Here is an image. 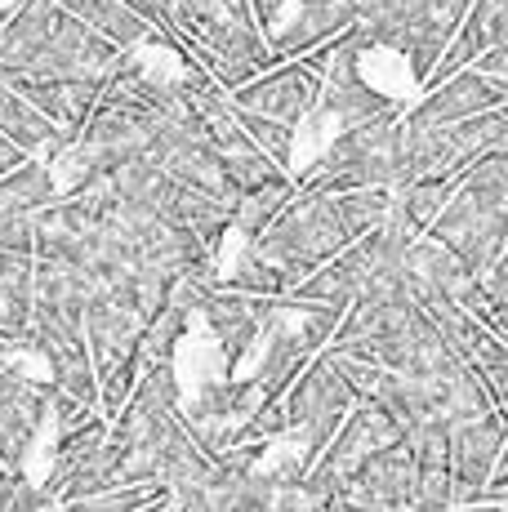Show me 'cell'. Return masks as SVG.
Segmentation results:
<instances>
[{
	"label": "cell",
	"mask_w": 508,
	"mask_h": 512,
	"mask_svg": "<svg viewBox=\"0 0 508 512\" xmlns=\"http://www.w3.org/2000/svg\"><path fill=\"white\" fill-rule=\"evenodd\" d=\"M388 219V187H353V192H317L299 187L290 205L268 223L259 236H250V250L263 254L272 268L295 290L304 277L344 254L353 241L375 232Z\"/></svg>",
	"instance_id": "cell-1"
},
{
	"label": "cell",
	"mask_w": 508,
	"mask_h": 512,
	"mask_svg": "<svg viewBox=\"0 0 508 512\" xmlns=\"http://www.w3.org/2000/svg\"><path fill=\"white\" fill-rule=\"evenodd\" d=\"M433 241L464 263L473 277L491 272L508 250V152L482 156L459 174L451 201L428 228Z\"/></svg>",
	"instance_id": "cell-2"
},
{
	"label": "cell",
	"mask_w": 508,
	"mask_h": 512,
	"mask_svg": "<svg viewBox=\"0 0 508 512\" xmlns=\"http://www.w3.org/2000/svg\"><path fill=\"white\" fill-rule=\"evenodd\" d=\"M397 152H402V116L366 121L353 130H339L335 139L312 156L308 170H299V187L317 192H353V187H393Z\"/></svg>",
	"instance_id": "cell-3"
},
{
	"label": "cell",
	"mask_w": 508,
	"mask_h": 512,
	"mask_svg": "<svg viewBox=\"0 0 508 512\" xmlns=\"http://www.w3.org/2000/svg\"><path fill=\"white\" fill-rule=\"evenodd\" d=\"M468 9H473V0H397L393 14L361 27L370 32V45H388L397 54H406L410 72H415L419 90H424Z\"/></svg>",
	"instance_id": "cell-4"
},
{
	"label": "cell",
	"mask_w": 508,
	"mask_h": 512,
	"mask_svg": "<svg viewBox=\"0 0 508 512\" xmlns=\"http://www.w3.org/2000/svg\"><path fill=\"white\" fill-rule=\"evenodd\" d=\"M393 441H402V423H397L393 410L379 406V401H357V406L348 410V419L339 423V432L330 437V446L317 455V464L304 472V486L321 504H330V499H335L379 450L393 446Z\"/></svg>",
	"instance_id": "cell-5"
},
{
	"label": "cell",
	"mask_w": 508,
	"mask_h": 512,
	"mask_svg": "<svg viewBox=\"0 0 508 512\" xmlns=\"http://www.w3.org/2000/svg\"><path fill=\"white\" fill-rule=\"evenodd\" d=\"M263 388L254 383V374L223 370L214 379H205L197 392L179 406V419L188 423V432L201 441L210 455H228L232 446H246L250 419L263 406Z\"/></svg>",
	"instance_id": "cell-6"
},
{
	"label": "cell",
	"mask_w": 508,
	"mask_h": 512,
	"mask_svg": "<svg viewBox=\"0 0 508 512\" xmlns=\"http://www.w3.org/2000/svg\"><path fill=\"white\" fill-rule=\"evenodd\" d=\"M125 49L112 45L103 32H94L90 23H81L76 14L58 9V23L50 32L45 49L36 54V63L27 67V76L18 81H107L116 72Z\"/></svg>",
	"instance_id": "cell-7"
},
{
	"label": "cell",
	"mask_w": 508,
	"mask_h": 512,
	"mask_svg": "<svg viewBox=\"0 0 508 512\" xmlns=\"http://www.w3.org/2000/svg\"><path fill=\"white\" fill-rule=\"evenodd\" d=\"M277 299L223 290L219 281H197V317L205 321V330H210L214 348H219L228 370H237L241 361L259 352V339H263V330H268L272 303Z\"/></svg>",
	"instance_id": "cell-8"
},
{
	"label": "cell",
	"mask_w": 508,
	"mask_h": 512,
	"mask_svg": "<svg viewBox=\"0 0 508 512\" xmlns=\"http://www.w3.org/2000/svg\"><path fill=\"white\" fill-rule=\"evenodd\" d=\"M54 379H36L23 361L0 370V468L23 472L36 432L50 423Z\"/></svg>",
	"instance_id": "cell-9"
},
{
	"label": "cell",
	"mask_w": 508,
	"mask_h": 512,
	"mask_svg": "<svg viewBox=\"0 0 508 512\" xmlns=\"http://www.w3.org/2000/svg\"><path fill=\"white\" fill-rule=\"evenodd\" d=\"M504 450H508V419L500 410L451 423V477L459 504H477L486 495L491 477L504 464Z\"/></svg>",
	"instance_id": "cell-10"
},
{
	"label": "cell",
	"mask_w": 508,
	"mask_h": 512,
	"mask_svg": "<svg viewBox=\"0 0 508 512\" xmlns=\"http://www.w3.org/2000/svg\"><path fill=\"white\" fill-rule=\"evenodd\" d=\"M317 98H321V72L308 67L304 58L277 63V67H268V72H259L254 81H246L241 90H232V103L237 107L272 116V121H286V125H295V130L317 112Z\"/></svg>",
	"instance_id": "cell-11"
},
{
	"label": "cell",
	"mask_w": 508,
	"mask_h": 512,
	"mask_svg": "<svg viewBox=\"0 0 508 512\" xmlns=\"http://www.w3.org/2000/svg\"><path fill=\"white\" fill-rule=\"evenodd\" d=\"M504 103H508V85L504 81L486 76L482 67H464V72L428 85V90L406 107L402 121L406 125H424V130H442V125L468 121V116H482V112L504 107Z\"/></svg>",
	"instance_id": "cell-12"
},
{
	"label": "cell",
	"mask_w": 508,
	"mask_h": 512,
	"mask_svg": "<svg viewBox=\"0 0 508 512\" xmlns=\"http://www.w3.org/2000/svg\"><path fill=\"white\" fill-rule=\"evenodd\" d=\"M58 196H63V187L54 179V165L45 156H27L18 170L0 179V236L18 250L36 254V219Z\"/></svg>",
	"instance_id": "cell-13"
},
{
	"label": "cell",
	"mask_w": 508,
	"mask_h": 512,
	"mask_svg": "<svg viewBox=\"0 0 508 512\" xmlns=\"http://www.w3.org/2000/svg\"><path fill=\"white\" fill-rule=\"evenodd\" d=\"M402 281L410 290V299L419 308H437V303H464L468 285L477 277L446 250L433 236H419L402 250Z\"/></svg>",
	"instance_id": "cell-14"
},
{
	"label": "cell",
	"mask_w": 508,
	"mask_h": 512,
	"mask_svg": "<svg viewBox=\"0 0 508 512\" xmlns=\"http://www.w3.org/2000/svg\"><path fill=\"white\" fill-rule=\"evenodd\" d=\"M415 486H419V468L415 455H410L406 437L384 446L366 468L348 481L339 495L344 499H361V504H375V508H406L415 512ZM335 495V499H339Z\"/></svg>",
	"instance_id": "cell-15"
},
{
	"label": "cell",
	"mask_w": 508,
	"mask_h": 512,
	"mask_svg": "<svg viewBox=\"0 0 508 512\" xmlns=\"http://www.w3.org/2000/svg\"><path fill=\"white\" fill-rule=\"evenodd\" d=\"M459 174H446V179H410V183H393L388 187V219L384 228L397 236V241H419L428 236V228L437 223V214L451 201Z\"/></svg>",
	"instance_id": "cell-16"
},
{
	"label": "cell",
	"mask_w": 508,
	"mask_h": 512,
	"mask_svg": "<svg viewBox=\"0 0 508 512\" xmlns=\"http://www.w3.org/2000/svg\"><path fill=\"white\" fill-rule=\"evenodd\" d=\"M32 299H36V254L18 250V245H9L0 236V339L27 348Z\"/></svg>",
	"instance_id": "cell-17"
},
{
	"label": "cell",
	"mask_w": 508,
	"mask_h": 512,
	"mask_svg": "<svg viewBox=\"0 0 508 512\" xmlns=\"http://www.w3.org/2000/svg\"><path fill=\"white\" fill-rule=\"evenodd\" d=\"M9 85H18L72 139L85 130V121L94 116V107L103 103L107 90V81H9Z\"/></svg>",
	"instance_id": "cell-18"
},
{
	"label": "cell",
	"mask_w": 508,
	"mask_h": 512,
	"mask_svg": "<svg viewBox=\"0 0 508 512\" xmlns=\"http://www.w3.org/2000/svg\"><path fill=\"white\" fill-rule=\"evenodd\" d=\"M0 134H9L27 156H45V161H50L58 147L72 143V134L58 130L50 116L9 81H0Z\"/></svg>",
	"instance_id": "cell-19"
},
{
	"label": "cell",
	"mask_w": 508,
	"mask_h": 512,
	"mask_svg": "<svg viewBox=\"0 0 508 512\" xmlns=\"http://www.w3.org/2000/svg\"><path fill=\"white\" fill-rule=\"evenodd\" d=\"M295 192H299L295 174H277L272 183H263V187H254V192H246L237 201V210H232V232L246 236V241H250V236H259L281 210H286Z\"/></svg>",
	"instance_id": "cell-20"
},
{
	"label": "cell",
	"mask_w": 508,
	"mask_h": 512,
	"mask_svg": "<svg viewBox=\"0 0 508 512\" xmlns=\"http://www.w3.org/2000/svg\"><path fill=\"white\" fill-rule=\"evenodd\" d=\"M464 308L508 343V259H500L491 272H482V277L468 285Z\"/></svg>",
	"instance_id": "cell-21"
},
{
	"label": "cell",
	"mask_w": 508,
	"mask_h": 512,
	"mask_svg": "<svg viewBox=\"0 0 508 512\" xmlns=\"http://www.w3.org/2000/svg\"><path fill=\"white\" fill-rule=\"evenodd\" d=\"M223 290H237V294H259V299H277V294H290V281L281 277V268H272L263 254H254L250 245H241L237 263L219 277Z\"/></svg>",
	"instance_id": "cell-22"
},
{
	"label": "cell",
	"mask_w": 508,
	"mask_h": 512,
	"mask_svg": "<svg viewBox=\"0 0 508 512\" xmlns=\"http://www.w3.org/2000/svg\"><path fill=\"white\" fill-rule=\"evenodd\" d=\"M468 361H473L477 374L486 379V388H491L495 410H500V415L508 419V343H504L495 330L477 326L473 343H468Z\"/></svg>",
	"instance_id": "cell-23"
},
{
	"label": "cell",
	"mask_w": 508,
	"mask_h": 512,
	"mask_svg": "<svg viewBox=\"0 0 508 512\" xmlns=\"http://www.w3.org/2000/svg\"><path fill=\"white\" fill-rule=\"evenodd\" d=\"M161 495H165L161 481H121V486H103L94 495L72 499V504H63V512H139L143 504H152Z\"/></svg>",
	"instance_id": "cell-24"
},
{
	"label": "cell",
	"mask_w": 508,
	"mask_h": 512,
	"mask_svg": "<svg viewBox=\"0 0 508 512\" xmlns=\"http://www.w3.org/2000/svg\"><path fill=\"white\" fill-rule=\"evenodd\" d=\"M58 508V499L50 495L45 486H32V481H18V490H14V504H9V512H54Z\"/></svg>",
	"instance_id": "cell-25"
},
{
	"label": "cell",
	"mask_w": 508,
	"mask_h": 512,
	"mask_svg": "<svg viewBox=\"0 0 508 512\" xmlns=\"http://www.w3.org/2000/svg\"><path fill=\"white\" fill-rule=\"evenodd\" d=\"M27 161V152L23 147H18L14 139H9V134H0V179H5L9 170H18V165Z\"/></svg>",
	"instance_id": "cell-26"
},
{
	"label": "cell",
	"mask_w": 508,
	"mask_h": 512,
	"mask_svg": "<svg viewBox=\"0 0 508 512\" xmlns=\"http://www.w3.org/2000/svg\"><path fill=\"white\" fill-rule=\"evenodd\" d=\"M486 504H504L508 508V464H500V472H495L491 477V486H486ZM482 499H477V504H482Z\"/></svg>",
	"instance_id": "cell-27"
},
{
	"label": "cell",
	"mask_w": 508,
	"mask_h": 512,
	"mask_svg": "<svg viewBox=\"0 0 508 512\" xmlns=\"http://www.w3.org/2000/svg\"><path fill=\"white\" fill-rule=\"evenodd\" d=\"M326 512H406V508H375V504H361V499H330Z\"/></svg>",
	"instance_id": "cell-28"
},
{
	"label": "cell",
	"mask_w": 508,
	"mask_h": 512,
	"mask_svg": "<svg viewBox=\"0 0 508 512\" xmlns=\"http://www.w3.org/2000/svg\"><path fill=\"white\" fill-rule=\"evenodd\" d=\"M18 481H23V472H0V512H9V504H14Z\"/></svg>",
	"instance_id": "cell-29"
},
{
	"label": "cell",
	"mask_w": 508,
	"mask_h": 512,
	"mask_svg": "<svg viewBox=\"0 0 508 512\" xmlns=\"http://www.w3.org/2000/svg\"><path fill=\"white\" fill-rule=\"evenodd\" d=\"M139 512H183V504L174 495H161V499H152V504H143Z\"/></svg>",
	"instance_id": "cell-30"
},
{
	"label": "cell",
	"mask_w": 508,
	"mask_h": 512,
	"mask_svg": "<svg viewBox=\"0 0 508 512\" xmlns=\"http://www.w3.org/2000/svg\"><path fill=\"white\" fill-rule=\"evenodd\" d=\"M18 352H23V343H9V339H0V370H5V366H14V361H18Z\"/></svg>",
	"instance_id": "cell-31"
},
{
	"label": "cell",
	"mask_w": 508,
	"mask_h": 512,
	"mask_svg": "<svg viewBox=\"0 0 508 512\" xmlns=\"http://www.w3.org/2000/svg\"><path fill=\"white\" fill-rule=\"evenodd\" d=\"M455 512H508L504 504H486V499H482V504H459Z\"/></svg>",
	"instance_id": "cell-32"
},
{
	"label": "cell",
	"mask_w": 508,
	"mask_h": 512,
	"mask_svg": "<svg viewBox=\"0 0 508 512\" xmlns=\"http://www.w3.org/2000/svg\"><path fill=\"white\" fill-rule=\"evenodd\" d=\"M9 14H14V5H5V0H0V36H5V23H9Z\"/></svg>",
	"instance_id": "cell-33"
},
{
	"label": "cell",
	"mask_w": 508,
	"mask_h": 512,
	"mask_svg": "<svg viewBox=\"0 0 508 512\" xmlns=\"http://www.w3.org/2000/svg\"><path fill=\"white\" fill-rule=\"evenodd\" d=\"M504 464H508V450H504Z\"/></svg>",
	"instance_id": "cell-34"
},
{
	"label": "cell",
	"mask_w": 508,
	"mask_h": 512,
	"mask_svg": "<svg viewBox=\"0 0 508 512\" xmlns=\"http://www.w3.org/2000/svg\"><path fill=\"white\" fill-rule=\"evenodd\" d=\"M504 259H508V250H504Z\"/></svg>",
	"instance_id": "cell-35"
}]
</instances>
